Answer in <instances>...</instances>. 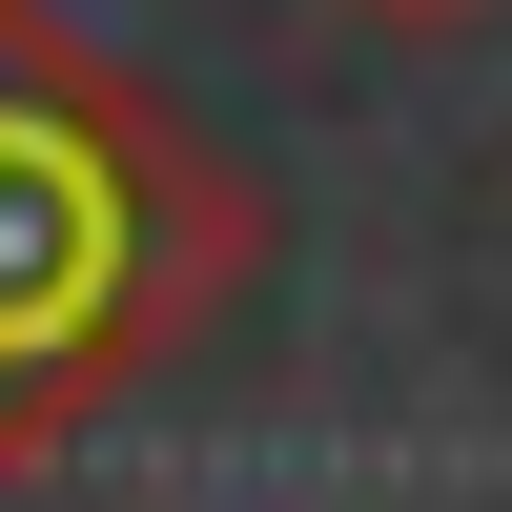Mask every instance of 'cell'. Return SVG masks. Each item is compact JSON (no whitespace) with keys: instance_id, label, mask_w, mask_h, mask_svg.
Segmentation results:
<instances>
[{"instance_id":"cell-1","label":"cell","mask_w":512,"mask_h":512,"mask_svg":"<svg viewBox=\"0 0 512 512\" xmlns=\"http://www.w3.org/2000/svg\"><path fill=\"white\" fill-rule=\"evenodd\" d=\"M267 287V185L62 0H0V472L144 410Z\"/></svg>"},{"instance_id":"cell-2","label":"cell","mask_w":512,"mask_h":512,"mask_svg":"<svg viewBox=\"0 0 512 512\" xmlns=\"http://www.w3.org/2000/svg\"><path fill=\"white\" fill-rule=\"evenodd\" d=\"M369 21H472V0H369Z\"/></svg>"}]
</instances>
